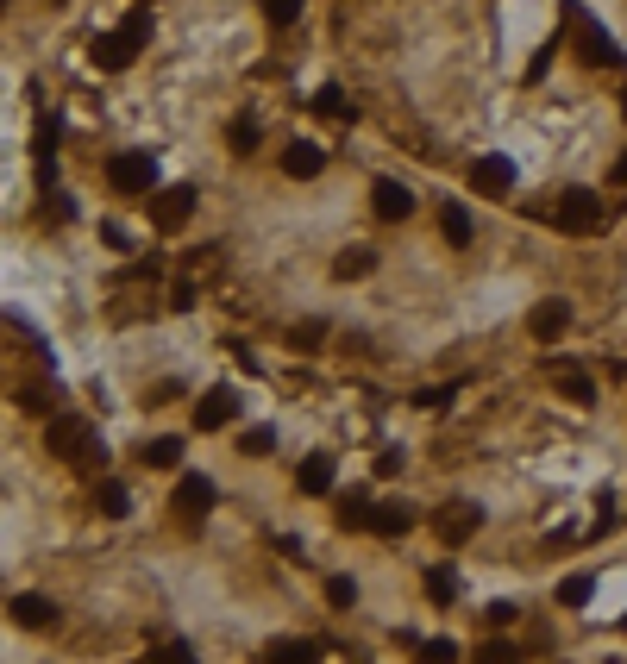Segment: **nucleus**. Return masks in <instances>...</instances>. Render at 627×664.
Returning <instances> with one entry per match:
<instances>
[{
  "mask_svg": "<svg viewBox=\"0 0 627 664\" xmlns=\"http://www.w3.org/2000/svg\"><path fill=\"white\" fill-rule=\"evenodd\" d=\"M145 38H151V13H132L120 32H101L95 44H88V57H95V69H126L138 51H145Z\"/></svg>",
  "mask_w": 627,
  "mask_h": 664,
  "instance_id": "1",
  "label": "nucleus"
},
{
  "mask_svg": "<svg viewBox=\"0 0 627 664\" xmlns=\"http://www.w3.org/2000/svg\"><path fill=\"white\" fill-rule=\"evenodd\" d=\"M44 452L76 464V458L95 452V433H88V420H82V414H51V426H44Z\"/></svg>",
  "mask_w": 627,
  "mask_h": 664,
  "instance_id": "2",
  "label": "nucleus"
},
{
  "mask_svg": "<svg viewBox=\"0 0 627 664\" xmlns=\"http://www.w3.org/2000/svg\"><path fill=\"white\" fill-rule=\"evenodd\" d=\"M552 220H559V232H571V239H590V232H602V201L590 195V188H571Z\"/></svg>",
  "mask_w": 627,
  "mask_h": 664,
  "instance_id": "3",
  "label": "nucleus"
},
{
  "mask_svg": "<svg viewBox=\"0 0 627 664\" xmlns=\"http://www.w3.org/2000/svg\"><path fill=\"white\" fill-rule=\"evenodd\" d=\"M107 182L120 188V195H151V182H157L151 151H120V157L107 163Z\"/></svg>",
  "mask_w": 627,
  "mask_h": 664,
  "instance_id": "4",
  "label": "nucleus"
},
{
  "mask_svg": "<svg viewBox=\"0 0 627 664\" xmlns=\"http://www.w3.org/2000/svg\"><path fill=\"white\" fill-rule=\"evenodd\" d=\"M195 213V188H164V195H151V226L157 232H182Z\"/></svg>",
  "mask_w": 627,
  "mask_h": 664,
  "instance_id": "5",
  "label": "nucleus"
},
{
  "mask_svg": "<svg viewBox=\"0 0 627 664\" xmlns=\"http://www.w3.org/2000/svg\"><path fill=\"white\" fill-rule=\"evenodd\" d=\"M471 188L490 195V201H502L508 188H515V163H508V157H477L471 163Z\"/></svg>",
  "mask_w": 627,
  "mask_h": 664,
  "instance_id": "6",
  "label": "nucleus"
},
{
  "mask_svg": "<svg viewBox=\"0 0 627 664\" xmlns=\"http://www.w3.org/2000/svg\"><path fill=\"white\" fill-rule=\"evenodd\" d=\"M433 527H439V539H446V545H464V539L483 527V508H477V502H452V508H439Z\"/></svg>",
  "mask_w": 627,
  "mask_h": 664,
  "instance_id": "7",
  "label": "nucleus"
},
{
  "mask_svg": "<svg viewBox=\"0 0 627 664\" xmlns=\"http://www.w3.org/2000/svg\"><path fill=\"white\" fill-rule=\"evenodd\" d=\"M370 207H377V220H389V226H396V220H408V213H414V195H408V188L402 182H370Z\"/></svg>",
  "mask_w": 627,
  "mask_h": 664,
  "instance_id": "8",
  "label": "nucleus"
},
{
  "mask_svg": "<svg viewBox=\"0 0 627 664\" xmlns=\"http://www.w3.org/2000/svg\"><path fill=\"white\" fill-rule=\"evenodd\" d=\"M232 414H239L232 389H207V395L195 401V426H201V433H220V426H232Z\"/></svg>",
  "mask_w": 627,
  "mask_h": 664,
  "instance_id": "9",
  "label": "nucleus"
},
{
  "mask_svg": "<svg viewBox=\"0 0 627 664\" xmlns=\"http://www.w3.org/2000/svg\"><path fill=\"white\" fill-rule=\"evenodd\" d=\"M13 621L26 633H51L57 627V602L51 596H13Z\"/></svg>",
  "mask_w": 627,
  "mask_h": 664,
  "instance_id": "10",
  "label": "nucleus"
},
{
  "mask_svg": "<svg viewBox=\"0 0 627 664\" xmlns=\"http://www.w3.org/2000/svg\"><path fill=\"white\" fill-rule=\"evenodd\" d=\"M565 326H571V307H565V301H540V307L527 314V332H533V339H559Z\"/></svg>",
  "mask_w": 627,
  "mask_h": 664,
  "instance_id": "11",
  "label": "nucleus"
},
{
  "mask_svg": "<svg viewBox=\"0 0 627 664\" xmlns=\"http://www.w3.org/2000/svg\"><path fill=\"white\" fill-rule=\"evenodd\" d=\"M301 495H327L333 489V452H314V458H301V477H295Z\"/></svg>",
  "mask_w": 627,
  "mask_h": 664,
  "instance_id": "12",
  "label": "nucleus"
},
{
  "mask_svg": "<svg viewBox=\"0 0 627 664\" xmlns=\"http://www.w3.org/2000/svg\"><path fill=\"white\" fill-rule=\"evenodd\" d=\"M320 170H327V151H320V145H289V151H283V176L308 182V176H320Z\"/></svg>",
  "mask_w": 627,
  "mask_h": 664,
  "instance_id": "13",
  "label": "nucleus"
},
{
  "mask_svg": "<svg viewBox=\"0 0 627 664\" xmlns=\"http://www.w3.org/2000/svg\"><path fill=\"white\" fill-rule=\"evenodd\" d=\"M176 508H182V514H207V508H214V483L189 470V477L176 483Z\"/></svg>",
  "mask_w": 627,
  "mask_h": 664,
  "instance_id": "14",
  "label": "nucleus"
},
{
  "mask_svg": "<svg viewBox=\"0 0 627 664\" xmlns=\"http://www.w3.org/2000/svg\"><path fill=\"white\" fill-rule=\"evenodd\" d=\"M408 527H414V514L396 508V502H377V514H370V533H377V539H402Z\"/></svg>",
  "mask_w": 627,
  "mask_h": 664,
  "instance_id": "15",
  "label": "nucleus"
},
{
  "mask_svg": "<svg viewBox=\"0 0 627 664\" xmlns=\"http://www.w3.org/2000/svg\"><path fill=\"white\" fill-rule=\"evenodd\" d=\"M370 270H377V251H364V245H352V251L333 257V276H339V282H358V276H370Z\"/></svg>",
  "mask_w": 627,
  "mask_h": 664,
  "instance_id": "16",
  "label": "nucleus"
},
{
  "mask_svg": "<svg viewBox=\"0 0 627 664\" xmlns=\"http://www.w3.org/2000/svg\"><path fill=\"white\" fill-rule=\"evenodd\" d=\"M370 514H377V502H370V495H352V502L333 508V520H339L345 533H370Z\"/></svg>",
  "mask_w": 627,
  "mask_h": 664,
  "instance_id": "17",
  "label": "nucleus"
},
{
  "mask_svg": "<svg viewBox=\"0 0 627 664\" xmlns=\"http://www.w3.org/2000/svg\"><path fill=\"white\" fill-rule=\"evenodd\" d=\"M577 26H584V13H577ZM584 57H590V63H609V69L621 63V51H615V38H609V32H602V26H584Z\"/></svg>",
  "mask_w": 627,
  "mask_h": 664,
  "instance_id": "18",
  "label": "nucleus"
},
{
  "mask_svg": "<svg viewBox=\"0 0 627 664\" xmlns=\"http://www.w3.org/2000/svg\"><path fill=\"white\" fill-rule=\"evenodd\" d=\"M270 664H320V646H314V639H276Z\"/></svg>",
  "mask_w": 627,
  "mask_h": 664,
  "instance_id": "19",
  "label": "nucleus"
},
{
  "mask_svg": "<svg viewBox=\"0 0 627 664\" xmlns=\"http://www.w3.org/2000/svg\"><path fill=\"white\" fill-rule=\"evenodd\" d=\"M95 508H101L107 520H126V514H132V495H126V483H101V489H95Z\"/></svg>",
  "mask_w": 627,
  "mask_h": 664,
  "instance_id": "20",
  "label": "nucleus"
},
{
  "mask_svg": "<svg viewBox=\"0 0 627 664\" xmlns=\"http://www.w3.org/2000/svg\"><path fill=\"white\" fill-rule=\"evenodd\" d=\"M452 596H458V577L446 571V564H433V571H427V602L433 608H452Z\"/></svg>",
  "mask_w": 627,
  "mask_h": 664,
  "instance_id": "21",
  "label": "nucleus"
},
{
  "mask_svg": "<svg viewBox=\"0 0 627 664\" xmlns=\"http://www.w3.org/2000/svg\"><path fill=\"white\" fill-rule=\"evenodd\" d=\"M138 458H145L151 470H176V464H182V439H151Z\"/></svg>",
  "mask_w": 627,
  "mask_h": 664,
  "instance_id": "22",
  "label": "nucleus"
},
{
  "mask_svg": "<svg viewBox=\"0 0 627 664\" xmlns=\"http://www.w3.org/2000/svg\"><path fill=\"white\" fill-rule=\"evenodd\" d=\"M590 589H596L590 571H571V577L559 583V602H565V608H590Z\"/></svg>",
  "mask_w": 627,
  "mask_h": 664,
  "instance_id": "23",
  "label": "nucleus"
},
{
  "mask_svg": "<svg viewBox=\"0 0 627 664\" xmlns=\"http://www.w3.org/2000/svg\"><path fill=\"white\" fill-rule=\"evenodd\" d=\"M559 389H565V401H577V408H590V401H596V383H590L584 370H559Z\"/></svg>",
  "mask_w": 627,
  "mask_h": 664,
  "instance_id": "24",
  "label": "nucleus"
},
{
  "mask_svg": "<svg viewBox=\"0 0 627 664\" xmlns=\"http://www.w3.org/2000/svg\"><path fill=\"white\" fill-rule=\"evenodd\" d=\"M226 145L239 151V157H251V151H258V120H245V113H239V120L226 126Z\"/></svg>",
  "mask_w": 627,
  "mask_h": 664,
  "instance_id": "25",
  "label": "nucleus"
},
{
  "mask_svg": "<svg viewBox=\"0 0 627 664\" xmlns=\"http://www.w3.org/2000/svg\"><path fill=\"white\" fill-rule=\"evenodd\" d=\"M439 226H446V239H452V245H471V213H464L458 201L439 213Z\"/></svg>",
  "mask_w": 627,
  "mask_h": 664,
  "instance_id": "26",
  "label": "nucleus"
},
{
  "mask_svg": "<svg viewBox=\"0 0 627 664\" xmlns=\"http://www.w3.org/2000/svg\"><path fill=\"white\" fill-rule=\"evenodd\" d=\"M314 107L327 113V120H352V101H345V88H333V82L314 94Z\"/></svg>",
  "mask_w": 627,
  "mask_h": 664,
  "instance_id": "27",
  "label": "nucleus"
},
{
  "mask_svg": "<svg viewBox=\"0 0 627 664\" xmlns=\"http://www.w3.org/2000/svg\"><path fill=\"white\" fill-rule=\"evenodd\" d=\"M301 7H308V0H264V19H270V26H295Z\"/></svg>",
  "mask_w": 627,
  "mask_h": 664,
  "instance_id": "28",
  "label": "nucleus"
},
{
  "mask_svg": "<svg viewBox=\"0 0 627 664\" xmlns=\"http://www.w3.org/2000/svg\"><path fill=\"white\" fill-rule=\"evenodd\" d=\"M320 339H327V320H301V326L289 332V345H295V351H314Z\"/></svg>",
  "mask_w": 627,
  "mask_h": 664,
  "instance_id": "29",
  "label": "nucleus"
},
{
  "mask_svg": "<svg viewBox=\"0 0 627 664\" xmlns=\"http://www.w3.org/2000/svg\"><path fill=\"white\" fill-rule=\"evenodd\" d=\"M327 602H333V608H352V602H358V583H352V577H327Z\"/></svg>",
  "mask_w": 627,
  "mask_h": 664,
  "instance_id": "30",
  "label": "nucleus"
},
{
  "mask_svg": "<svg viewBox=\"0 0 627 664\" xmlns=\"http://www.w3.org/2000/svg\"><path fill=\"white\" fill-rule=\"evenodd\" d=\"M515 658H521V652L508 646V639H490V646H483V652H477L471 664H515Z\"/></svg>",
  "mask_w": 627,
  "mask_h": 664,
  "instance_id": "31",
  "label": "nucleus"
},
{
  "mask_svg": "<svg viewBox=\"0 0 627 664\" xmlns=\"http://www.w3.org/2000/svg\"><path fill=\"white\" fill-rule=\"evenodd\" d=\"M151 664H201V658L182 646V639H170V646H157V652H151Z\"/></svg>",
  "mask_w": 627,
  "mask_h": 664,
  "instance_id": "32",
  "label": "nucleus"
},
{
  "mask_svg": "<svg viewBox=\"0 0 627 664\" xmlns=\"http://www.w3.org/2000/svg\"><path fill=\"white\" fill-rule=\"evenodd\" d=\"M270 445H276L270 426H251V433H245V458H270Z\"/></svg>",
  "mask_w": 627,
  "mask_h": 664,
  "instance_id": "33",
  "label": "nucleus"
},
{
  "mask_svg": "<svg viewBox=\"0 0 627 664\" xmlns=\"http://www.w3.org/2000/svg\"><path fill=\"white\" fill-rule=\"evenodd\" d=\"M452 395H458V389H421V395H414V408L439 414V408H452Z\"/></svg>",
  "mask_w": 627,
  "mask_h": 664,
  "instance_id": "34",
  "label": "nucleus"
},
{
  "mask_svg": "<svg viewBox=\"0 0 627 664\" xmlns=\"http://www.w3.org/2000/svg\"><path fill=\"white\" fill-rule=\"evenodd\" d=\"M427 664H452L458 658V646H452V639H427V652H421Z\"/></svg>",
  "mask_w": 627,
  "mask_h": 664,
  "instance_id": "35",
  "label": "nucleus"
},
{
  "mask_svg": "<svg viewBox=\"0 0 627 664\" xmlns=\"http://www.w3.org/2000/svg\"><path fill=\"white\" fill-rule=\"evenodd\" d=\"M19 408H26V414H51V395H44V389H19Z\"/></svg>",
  "mask_w": 627,
  "mask_h": 664,
  "instance_id": "36",
  "label": "nucleus"
},
{
  "mask_svg": "<svg viewBox=\"0 0 627 664\" xmlns=\"http://www.w3.org/2000/svg\"><path fill=\"white\" fill-rule=\"evenodd\" d=\"M402 470V452H377V477H396Z\"/></svg>",
  "mask_w": 627,
  "mask_h": 664,
  "instance_id": "37",
  "label": "nucleus"
},
{
  "mask_svg": "<svg viewBox=\"0 0 627 664\" xmlns=\"http://www.w3.org/2000/svg\"><path fill=\"white\" fill-rule=\"evenodd\" d=\"M515 621V602H490V627H508Z\"/></svg>",
  "mask_w": 627,
  "mask_h": 664,
  "instance_id": "38",
  "label": "nucleus"
},
{
  "mask_svg": "<svg viewBox=\"0 0 627 664\" xmlns=\"http://www.w3.org/2000/svg\"><path fill=\"white\" fill-rule=\"evenodd\" d=\"M609 182H615V188H627V151L615 157V170H609Z\"/></svg>",
  "mask_w": 627,
  "mask_h": 664,
  "instance_id": "39",
  "label": "nucleus"
},
{
  "mask_svg": "<svg viewBox=\"0 0 627 664\" xmlns=\"http://www.w3.org/2000/svg\"><path fill=\"white\" fill-rule=\"evenodd\" d=\"M621 633H627V614H621Z\"/></svg>",
  "mask_w": 627,
  "mask_h": 664,
  "instance_id": "40",
  "label": "nucleus"
}]
</instances>
